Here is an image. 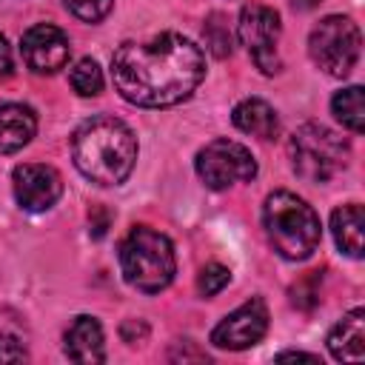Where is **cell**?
Instances as JSON below:
<instances>
[{"instance_id":"6da1fadb","label":"cell","mask_w":365,"mask_h":365,"mask_svg":"<svg viewBox=\"0 0 365 365\" xmlns=\"http://www.w3.org/2000/svg\"><path fill=\"white\" fill-rule=\"evenodd\" d=\"M205 77V57L188 37L165 31L128 40L111 57V80L123 100L143 108H165L188 100Z\"/></svg>"},{"instance_id":"7a4b0ae2","label":"cell","mask_w":365,"mask_h":365,"mask_svg":"<svg viewBox=\"0 0 365 365\" xmlns=\"http://www.w3.org/2000/svg\"><path fill=\"white\" fill-rule=\"evenodd\" d=\"M77 171L97 185H120L137 163V137L117 117H91L71 134Z\"/></svg>"},{"instance_id":"3957f363","label":"cell","mask_w":365,"mask_h":365,"mask_svg":"<svg viewBox=\"0 0 365 365\" xmlns=\"http://www.w3.org/2000/svg\"><path fill=\"white\" fill-rule=\"evenodd\" d=\"M262 225L274 245V251L291 262L308 259L322 237L317 211L291 191H274L268 194L262 205Z\"/></svg>"},{"instance_id":"277c9868","label":"cell","mask_w":365,"mask_h":365,"mask_svg":"<svg viewBox=\"0 0 365 365\" xmlns=\"http://www.w3.org/2000/svg\"><path fill=\"white\" fill-rule=\"evenodd\" d=\"M120 271L123 279L143 294L163 291L177 271L171 240L148 225H134L120 242Z\"/></svg>"},{"instance_id":"5b68a950","label":"cell","mask_w":365,"mask_h":365,"mask_svg":"<svg viewBox=\"0 0 365 365\" xmlns=\"http://www.w3.org/2000/svg\"><path fill=\"white\" fill-rule=\"evenodd\" d=\"M288 157H291L297 177H302L305 182H328L348 165L351 148L328 125L305 123L291 134Z\"/></svg>"},{"instance_id":"8992f818","label":"cell","mask_w":365,"mask_h":365,"mask_svg":"<svg viewBox=\"0 0 365 365\" xmlns=\"http://www.w3.org/2000/svg\"><path fill=\"white\" fill-rule=\"evenodd\" d=\"M359 46H362V37L356 23L342 14H331L319 20L308 37L311 60L331 77H348L354 71L359 60Z\"/></svg>"},{"instance_id":"52a82bcc","label":"cell","mask_w":365,"mask_h":365,"mask_svg":"<svg viewBox=\"0 0 365 365\" xmlns=\"http://www.w3.org/2000/svg\"><path fill=\"white\" fill-rule=\"evenodd\" d=\"M194 168L208 188L222 191V188H231L234 182H248L257 174V160L242 143L214 140L205 148H200Z\"/></svg>"},{"instance_id":"ba28073f","label":"cell","mask_w":365,"mask_h":365,"mask_svg":"<svg viewBox=\"0 0 365 365\" xmlns=\"http://www.w3.org/2000/svg\"><path fill=\"white\" fill-rule=\"evenodd\" d=\"M279 14L271 6H259L251 3L240 11V23H237V37L245 46V51L251 54L254 66L262 74H277L279 71V54H277V43H279Z\"/></svg>"},{"instance_id":"9c48e42d","label":"cell","mask_w":365,"mask_h":365,"mask_svg":"<svg viewBox=\"0 0 365 365\" xmlns=\"http://www.w3.org/2000/svg\"><path fill=\"white\" fill-rule=\"evenodd\" d=\"M265 331H268V308L259 297H254L217 322V328L211 331V342L225 351H245L257 345L265 336Z\"/></svg>"},{"instance_id":"30bf717a","label":"cell","mask_w":365,"mask_h":365,"mask_svg":"<svg viewBox=\"0 0 365 365\" xmlns=\"http://www.w3.org/2000/svg\"><path fill=\"white\" fill-rule=\"evenodd\" d=\"M14 200L26 211H46L51 208L63 194V177L43 163H26L17 165L11 174Z\"/></svg>"},{"instance_id":"8fae6325","label":"cell","mask_w":365,"mask_h":365,"mask_svg":"<svg viewBox=\"0 0 365 365\" xmlns=\"http://www.w3.org/2000/svg\"><path fill=\"white\" fill-rule=\"evenodd\" d=\"M23 51V63L34 71V74H54L68 63V37L51 26V23H37L23 34L20 43Z\"/></svg>"},{"instance_id":"7c38bea8","label":"cell","mask_w":365,"mask_h":365,"mask_svg":"<svg viewBox=\"0 0 365 365\" xmlns=\"http://www.w3.org/2000/svg\"><path fill=\"white\" fill-rule=\"evenodd\" d=\"M66 356L80 365H94L106 359V342H103V328L94 317L83 314L77 317L68 331H66Z\"/></svg>"},{"instance_id":"4fadbf2b","label":"cell","mask_w":365,"mask_h":365,"mask_svg":"<svg viewBox=\"0 0 365 365\" xmlns=\"http://www.w3.org/2000/svg\"><path fill=\"white\" fill-rule=\"evenodd\" d=\"M328 351L339 362H362L365 356V311L354 308L328 334Z\"/></svg>"},{"instance_id":"5bb4252c","label":"cell","mask_w":365,"mask_h":365,"mask_svg":"<svg viewBox=\"0 0 365 365\" xmlns=\"http://www.w3.org/2000/svg\"><path fill=\"white\" fill-rule=\"evenodd\" d=\"M37 131V117L29 106L0 103V154L20 151Z\"/></svg>"},{"instance_id":"9a60e30c","label":"cell","mask_w":365,"mask_h":365,"mask_svg":"<svg viewBox=\"0 0 365 365\" xmlns=\"http://www.w3.org/2000/svg\"><path fill=\"white\" fill-rule=\"evenodd\" d=\"M231 120H234V125L240 131H245L251 137H259V140H274L279 134V117H277V111L265 100H257V97L237 103L234 111H231Z\"/></svg>"},{"instance_id":"2e32d148","label":"cell","mask_w":365,"mask_h":365,"mask_svg":"<svg viewBox=\"0 0 365 365\" xmlns=\"http://www.w3.org/2000/svg\"><path fill=\"white\" fill-rule=\"evenodd\" d=\"M362 228H365V211L356 202L339 205L331 214V231L342 254L359 259L362 257Z\"/></svg>"},{"instance_id":"e0dca14e","label":"cell","mask_w":365,"mask_h":365,"mask_svg":"<svg viewBox=\"0 0 365 365\" xmlns=\"http://www.w3.org/2000/svg\"><path fill=\"white\" fill-rule=\"evenodd\" d=\"M331 111L334 117L351 128L354 134H359L365 128V97H362V86H348L342 91L334 94L331 100Z\"/></svg>"},{"instance_id":"ac0fdd59","label":"cell","mask_w":365,"mask_h":365,"mask_svg":"<svg viewBox=\"0 0 365 365\" xmlns=\"http://www.w3.org/2000/svg\"><path fill=\"white\" fill-rule=\"evenodd\" d=\"M68 83L80 97H97L103 91V71L97 66V60L83 57L74 63V68L68 71Z\"/></svg>"},{"instance_id":"d6986e66","label":"cell","mask_w":365,"mask_h":365,"mask_svg":"<svg viewBox=\"0 0 365 365\" xmlns=\"http://www.w3.org/2000/svg\"><path fill=\"white\" fill-rule=\"evenodd\" d=\"M202 34H205V43H208L214 57H228L231 54V31H228V23H225L222 14H211Z\"/></svg>"},{"instance_id":"ffe728a7","label":"cell","mask_w":365,"mask_h":365,"mask_svg":"<svg viewBox=\"0 0 365 365\" xmlns=\"http://www.w3.org/2000/svg\"><path fill=\"white\" fill-rule=\"evenodd\" d=\"M228 282H231V271H228L225 265H220V262H211V265H205V268L200 271V277H197V291H200L202 297H214V294H220Z\"/></svg>"},{"instance_id":"44dd1931","label":"cell","mask_w":365,"mask_h":365,"mask_svg":"<svg viewBox=\"0 0 365 365\" xmlns=\"http://www.w3.org/2000/svg\"><path fill=\"white\" fill-rule=\"evenodd\" d=\"M66 6L74 17H80L86 23H100L111 11L114 0H66Z\"/></svg>"},{"instance_id":"7402d4cb","label":"cell","mask_w":365,"mask_h":365,"mask_svg":"<svg viewBox=\"0 0 365 365\" xmlns=\"http://www.w3.org/2000/svg\"><path fill=\"white\" fill-rule=\"evenodd\" d=\"M314 282H317V271H314L308 279H302L299 285L291 288V302L299 305V308H311V305L317 302V297H319V291L314 288Z\"/></svg>"},{"instance_id":"603a6c76","label":"cell","mask_w":365,"mask_h":365,"mask_svg":"<svg viewBox=\"0 0 365 365\" xmlns=\"http://www.w3.org/2000/svg\"><path fill=\"white\" fill-rule=\"evenodd\" d=\"M23 359H29V351L23 348V342L17 336L3 334L0 336V362H23Z\"/></svg>"},{"instance_id":"cb8c5ba5","label":"cell","mask_w":365,"mask_h":365,"mask_svg":"<svg viewBox=\"0 0 365 365\" xmlns=\"http://www.w3.org/2000/svg\"><path fill=\"white\" fill-rule=\"evenodd\" d=\"M145 334H148V328H145V322H140V319H125L123 328H120V336H123V342H128V345L143 342Z\"/></svg>"},{"instance_id":"d4e9b609","label":"cell","mask_w":365,"mask_h":365,"mask_svg":"<svg viewBox=\"0 0 365 365\" xmlns=\"http://www.w3.org/2000/svg\"><path fill=\"white\" fill-rule=\"evenodd\" d=\"M14 71V60H11V46L6 43V37L0 34V80L11 77Z\"/></svg>"},{"instance_id":"484cf974","label":"cell","mask_w":365,"mask_h":365,"mask_svg":"<svg viewBox=\"0 0 365 365\" xmlns=\"http://www.w3.org/2000/svg\"><path fill=\"white\" fill-rule=\"evenodd\" d=\"M277 359H308V362H319L317 354H305V351H282V354H277Z\"/></svg>"},{"instance_id":"4316f807","label":"cell","mask_w":365,"mask_h":365,"mask_svg":"<svg viewBox=\"0 0 365 365\" xmlns=\"http://www.w3.org/2000/svg\"><path fill=\"white\" fill-rule=\"evenodd\" d=\"M294 3V9H314L319 0H291Z\"/></svg>"}]
</instances>
